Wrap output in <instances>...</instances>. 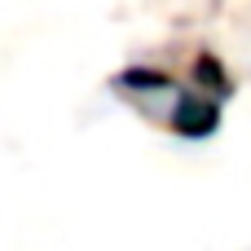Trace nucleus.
Masks as SVG:
<instances>
[{
  "label": "nucleus",
  "mask_w": 251,
  "mask_h": 251,
  "mask_svg": "<svg viewBox=\"0 0 251 251\" xmlns=\"http://www.w3.org/2000/svg\"><path fill=\"white\" fill-rule=\"evenodd\" d=\"M194 84L203 93H212V97H229L234 93V84H229V75H225V66H221L216 53H199L194 57Z\"/></svg>",
  "instance_id": "f03ea898"
},
{
  "label": "nucleus",
  "mask_w": 251,
  "mask_h": 251,
  "mask_svg": "<svg viewBox=\"0 0 251 251\" xmlns=\"http://www.w3.org/2000/svg\"><path fill=\"white\" fill-rule=\"evenodd\" d=\"M168 124H172L176 137L203 141V137H212L221 128V106H216L212 93H181L176 106H172V115H168Z\"/></svg>",
  "instance_id": "f257e3e1"
},
{
  "label": "nucleus",
  "mask_w": 251,
  "mask_h": 251,
  "mask_svg": "<svg viewBox=\"0 0 251 251\" xmlns=\"http://www.w3.org/2000/svg\"><path fill=\"white\" fill-rule=\"evenodd\" d=\"M119 88H128V93H168L172 79L163 71H150V66H128L119 75Z\"/></svg>",
  "instance_id": "7ed1b4c3"
}]
</instances>
